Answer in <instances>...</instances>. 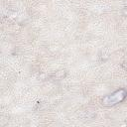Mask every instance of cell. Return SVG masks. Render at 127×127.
Wrapping results in <instances>:
<instances>
[{"label": "cell", "mask_w": 127, "mask_h": 127, "mask_svg": "<svg viewBox=\"0 0 127 127\" xmlns=\"http://www.w3.org/2000/svg\"><path fill=\"white\" fill-rule=\"evenodd\" d=\"M127 95V92L125 89H119L113 92L112 94L107 95L106 97L103 98V104L110 106V105H115L119 102H121Z\"/></svg>", "instance_id": "cell-1"}]
</instances>
